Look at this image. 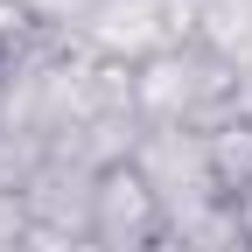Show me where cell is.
Segmentation results:
<instances>
[{
	"mask_svg": "<svg viewBox=\"0 0 252 252\" xmlns=\"http://www.w3.org/2000/svg\"><path fill=\"white\" fill-rule=\"evenodd\" d=\"M70 42L84 56H98V63L140 70L147 56L189 42V7H182V0H91V14L77 21Z\"/></svg>",
	"mask_w": 252,
	"mask_h": 252,
	"instance_id": "obj_1",
	"label": "cell"
},
{
	"mask_svg": "<svg viewBox=\"0 0 252 252\" xmlns=\"http://www.w3.org/2000/svg\"><path fill=\"white\" fill-rule=\"evenodd\" d=\"M168 231V203L133 161H112L91 175V224L84 238L105 245V252H147L154 238Z\"/></svg>",
	"mask_w": 252,
	"mask_h": 252,
	"instance_id": "obj_2",
	"label": "cell"
},
{
	"mask_svg": "<svg viewBox=\"0 0 252 252\" xmlns=\"http://www.w3.org/2000/svg\"><path fill=\"white\" fill-rule=\"evenodd\" d=\"M91 175L98 168H84L77 154L49 147L42 161L14 182V196L28 210V231H42V238H84V224H91Z\"/></svg>",
	"mask_w": 252,
	"mask_h": 252,
	"instance_id": "obj_3",
	"label": "cell"
},
{
	"mask_svg": "<svg viewBox=\"0 0 252 252\" xmlns=\"http://www.w3.org/2000/svg\"><path fill=\"white\" fill-rule=\"evenodd\" d=\"M203 168H210V196L238 217V231L252 238V112L224 119L203 133Z\"/></svg>",
	"mask_w": 252,
	"mask_h": 252,
	"instance_id": "obj_4",
	"label": "cell"
},
{
	"mask_svg": "<svg viewBox=\"0 0 252 252\" xmlns=\"http://www.w3.org/2000/svg\"><path fill=\"white\" fill-rule=\"evenodd\" d=\"M245 112H252V70H245Z\"/></svg>",
	"mask_w": 252,
	"mask_h": 252,
	"instance_id": "obj_5",
	"label": "cell"
}]
</instances>
